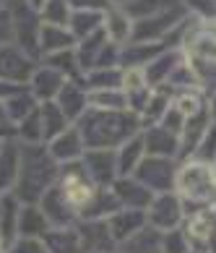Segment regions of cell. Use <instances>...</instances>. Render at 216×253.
<instances>
[{"instance_id": "cell-22", "label": "cell", "mask_w": 216, "mask_h": 253, "mask_svg": "<svg viewBox=\"0 0 216 253\" xmlns=\"http://www.w3.org/2000/svg\"><path fill=\"white\" fill-rule=\"evenodd\" d=\"M50 230L44 211L39 204H24L18 211V238H29V240H42V235Z\"/></svg>"}, {"instance_id": "cell-20", "label": "cell", "mask_w": 216, "mask_h": 253, "mask_svg": "<svg viewBox=\"0 0 216 253\" xmlns=\"http://www.w3.org/2000/svg\"><path fill=\"white\" fill-rule=\"evenodd\" d=\"M18 211H21V201L13 191L0 193V235H3L5 246L11 248L18 240Z\"/></svg>"}, {"instance_id": "cell-13", "label": "cell", "mask_w": 216, "mask_h": 253, "mask_svg": "<svg viewBox=\"0 0 216 253\" xmlns=\"http://www.w3.org/2000/svg\"><path fill=\"white\" fill-rule=\"evenodd\" d=\"M112 191H115L120 206H128V209H146V206L151 204V199H154V193L148 191L141 180H136L133 175L115 177Z\"/></svg>"}, {"instance_id": "cell-19", "label": "cell", "mask_w": 216, "mask_h": 253, "mask_svg": "<svg viewBox=\"0 0 216 253\" xmlns=\"http://www.w3.org/2000/svg\"><path fill=\"white\" fill-rule=\"evenodd\" d=\"M76 47V37L68 26L58 24H44L39 26V55H52L60 50H73Z\"/></svg>"}, {"instance_id": "cell-45", "label": "cell", "mask_w": 216, "mask_h": 253, "mask_svg": "<svg viewBox=\"0 0 216 253\" xmlns=\"http://www.w3.org/2000/svg\"><path fill=\"white\" fill-rule=\"evenodd\" d=\"M214 217H216V199H214Z\"/></svg>"}, {"instance_id": "cell-39", "label": "cell", "mask_w": 216, "mask_h": 253, "mask_svg": "<svg viewBox=\"0 0 216 253\" xmlns=\"http://www.w3.org/2000/svg\"><path fill=\"white\" fill-rule=\"evenodd\" d=\"M0 130H11L16 136V128L11 126V120H8V112H5V102L0 99Z\"/></svg>"}, {"instance_id": "cell-48", "label": "cell", "mask_w": 216, "mask_h": 253, "mask_svg": "<svg viewBox=\"0 0 216 253\" xmlns=\"http://www.w3.org/2000/svg\"><path fill=\"white\" fill-rule=\"evenodd\" d=\"M214 165H216V159H214Z\"/></svg>"}, {"instance_id": "cell-31", "label": "cell", "mask_w": 216, "mask_h": 253, "mask_svg": "<svg viewBox=\"0 0 216 253\" xmlns=\"http://www.w3.org/2000/svg\"><path fill=\"white\" fill-rule=\"evenodd\" d=\"M71 0H47V3L39 8V16L44 24H58V26H68L71 21Z\"/></svg>"}, {"instance_id": "cell-3", "label": "cell", "mask_w": 216, "mask_h": 253, "mask_svg": "<svg viewBox=\"0 0 216 253\" xmlns=\"http://www.w3.org/2000/svg\"><path fill=\"white\" fill-rule=\"evenodd\" d=\"M177 196L193 204H206L216 199V165L203 159H190L175 172Z\"/></svg>"}, {"instance_id": "cell-10", "label": "cell", "mask_w": 216, "mask_h": 253, "mask_svg": "<svg viewBox=\"0 0 216 253\" xmlns=\"http://www.w3.org/2000/svg\"><path fill=\"white\" fill-rule=\"evenodd\" d=\"M39 206H42L47 222H50V227H71L73 219L78 217V211L73 209L68 201H65V196L58 188V183H55L52 188L39 199Z\"/></svg>"}, {"instance_id": "cell-14", "label": "cell", "mask_w": 216, "mask_h": 253, "mask_svg": "<svg viewBox=\"0 0 216 253\" xmlns=\"http://www.w3.org/2000/svg\"><path fill=\"white\" fill-rule=\"evenodd\" d=\"M18 170H21V141L3 138V146H0V193L16 188Z\"/></svg>"}, {"instance_id": "cell-2", "label": "cell", "mask_w": 216, "mask_h": 253, "mask_svg": "<svg viewBox=\"0 0 216 253\" xmlns=\"http://www.w3.org/2000/svg\"><path fill=\"white\" fill-rule=\"evenodd\" d=\"M58 162L42 144H21V170L13 193L21 204H39V199L58 180Z\"/></svg>"}, {"instance_id": "cell-8", "label": "cell", "mask_w": 216, "mask_h": 253, "mask_svg": "<svg viewBox=\"0 0 216 253\" xmlns=\"http://www.w3.org/2000/svg\"><path fill=\"white\" fill-rule=\"evenodd\" d=\"M86 162V172L97 185H112L117 177V159L115 149H86L81 157Z\"/></svg>"}, {"instance_id": "cell-35", "label": "cell", "mask_w": 216, "mask_h": 253, "mask_svg": "<svg viewBox=\"0 0 216 253\" xmlns=\"http://www.w3.org/2000/svg\"><path fill=\"white\" fill-rule=\"evenodd\" d=\"M185 11H193L198 18H214L216 16V0H180Z\"/></svg>"}, {"instance_id": "cell-29", "label": "cell", "mask_w": 216, "mask_h": 253, "mask_svg": "<svg viewBox=\"0 0 216 253\" xmlns=\"http://www.w3.org/2000/svg\"><path fill=\"white\" fill-rule=\"evenodd\" d=\"M125 246L130 248L125 253H162V235H156V230L146 224L138 235L125 240Z\"/></svg>"}, {"instance_id": "cell-16", "label": "cell", "mask_w": 216, "mask_h": 253, "mask_svg": "<svg viewBox=\"0 0 216 253\" xmlns=\"http://www.w3.org/2000/svg\"><path fill=\"white\" fill-rule=\"evenodd\" d=\"M144 136V146H146V154L151 157H167L172 159L177 152H180V136L172 133V130H167L164 126H148Z\"/></svg>"}, {"instance_id": "cell-24", "label": "cell", "mask_w": 216, "mask_h": 253, "mask_svg": "<svg viewBox=\"0 0 216 253\" xmlns=\"http://www.w3.org/2000/svg\"><path fill=\"white\" fill-rule=\"evenodd\" d=\"M39 123H42V138L52 141L55 136H60L65 128H71V120L63 115L58 102H39Z\"/></svg>"}, {"instance_id": "cell-41", "label": "cell", "mask_w": 216, "mask_h": 253, "mask_svg": "<svg viewBox=\"0 0 216 253\" xmlns=\"http://www.w3.org/2000/svg\"><path fill=\"white\" fill-rule=\"evenodd\" d=\"M209 115H211V123L216 126V94L211 97V105H209Z\"/></svg>"}, {"instance_id": "cell-34", "label": "cell", "mask_w": 216, "mask_h": 253, "mask_svg": "<svg viewBox=\"0 0 216 253\" xmlns=\"http://www.w3.org/2000/svg\"><path fill=\"white\" fill-rule=\"evenodd\" d=\"M162 253H190V246H187L182 230L162 232Z\"/></svg>"}, {"instance_id": "cell-26", "label": "cell", "mask_w": 216, "mask_h": 253, "mask_svg": "<svg viewBox=\"0 0 216 253\" xmlns=\"http://www.w3.org/2000/svg\"><path fill=\"white\" fill-rule=\"evenodd\" d=\"M86 99H89V107H94V110H128V97H125L123 86L89 89Z\"/></svg>"}, {"instance_id": "cell-21", "label": "cell", "mask_w": 216, "mask_h": 253, "mask_svg": "<svg viewBox=\"0 0 216 253\" xmlns=\"http://www.w3.org/2000/svg\"><path fill=\"white\" fill-rule=\"evenodd\" d=\"M146 157V146H144V136L136 133L128 141H123L115 149V159H117V177H128L136 172V167L141 165V159Z\"/></svg>"}, {"instance_id": "cell-23", "label": "cell", "mask_w": 216, "mask_h": 253, "mask_svg": "<svg viewBox=\"0 0 216 253\" xmlns=\"http://www.w3.org/2000/svg\"><path fill=\"white\" fill-rule=\"evenodd\" d=\"M42 246L47 253H83L78 230L73 227H50L42 235Z\"/></svg>"}, {"instance_id": "cell-17", "label": "cell", "mask_w": 216, "mask_h": 253, "mask_svg": "<svg viewBox=\"0 0 216 253\" xmlns=\"http://www.w3.org/2000/svg\"><path fill=\"white\" fill-rule=\"evenodd\" d=\"M55 102H58V107L63 110V115L71 120H78L83 112H86L89 107V99H86V89H83V84L68 79L63 84V89L58 91V97H55Z\"/></svg>"}, {"instance_id": "cell-28", "label": "cell", "mask_w": 216, "mask_h": 253, "mask_svg": "<svg viewBox=\"0 0 216 253\" xmlns=\"http://www.w3.org/2000/svg\"><path fill=\"white\" fill-rule=\"evenodd\" d=\"M123 86V71L117 68H94L83 73V89H115Z\"/></svg>"}, {"instance_id": "cell-6", "label": "cell", "mask_w": 216, "mask_h": 253, "mask_svg": "<svg viewBox=\"0 0 216 253\" xmlns=\"http://www.w3.org/2000/svg\"><path fill=\"white\" fill-rule=\"evenodd\" d=\"M36 65H39L36 58H32V55L26 50H21L16 42L0 44V81L29 84Z\"/></svg>"}, {"instance_id": "cell-37", "label": "cell", "mask_w": 216, "mask_h": 253, "mask_svg": "<svg viewBox=\"0 0 216 253\" xmlns=\"http://www.w3.org/2000/svg\"><path fill=\"white\" fill-rule=\"evenodd\" d=\"M109 5H115L112 0H71L73 11H94V13H105Z\"/></svg>"}, {"instance_id": "cell-12", "label": "cell", "mask_w": 216, "mask_h": 253, "mask_svg": "<svg viewBox=\"0 0 216 253\" xmlns=\"http://www.w3.org/2000/svg\"><path fill=\"white\" fill-rule=\"evenodd\" d=\"M50 146V154L55 162L60 165H68V162H78V159L83 157V152H86V146H83V138L78 133V128H65L60 136H55L52 141H47Z\"/></svg>"}, {"instance_id": "cell-38", "label": "cell", "mask_w": 216, "mask_h": 253, "mask_svg": "<svg viewBox=\"0 0 216 253\" xmlns=\"http://www.w3.org/2000/svg\"><path fill=\"white\" fill-rule=\"evenodd\" d=\"M11 253H47L42 240H29V238H18L13 246H11Z\"/></svg>"}, {"instance_id": "cell-44", "label": "cell", "mask_w": 216, "mask_h": 253, "mask_svg": "<svg viewBox=\"0 0 216 253\" xmlns=\"http://www.w3.org/2000/svg\"><path fill=\"white\" fill-rule=\"evenodd\" d=\"M115 5H125V3H130V0H112Z\"/></svg>"}, {"instance_id": "cell-33", "label": "cell", "mask_w": 216, "mask_h": 253, "mask_svg": "<svg viewBox=\"0 0 216 253\" xmlns=\"http://www.w3.org/2000/svg\"><path fill=\"white\" fill-rule=\"evenodd\" d=\"M172 107L180 112L182 118H193L195 112H201L206 105H203V99L198 91H193V89H180L177 94L172 97Z\"/></svg>"}, {"instance_id": "cell-30", "label": "cell", "mask_w": 216, "mask_h": 253, "mask_svg": "<svg viewBox=\"0 0 216 253\" xmlns=\"http://www.w3.org/2000/svg\"><path fill=\"white\" fill-rule=\"evenodd\" d=\"M44 63L52 65L55 71H60L65 79L81 76V65H78V58H76V47H73V50H60V52H52V55H44Z\"/></svg>"}, {"instance_id": "cell-40", "label": "cell", "mask_w": 216, "mask_h": 253, "mask_svg": "<svg viewBox=\"0 0 216 253\" xmlns=\"http://www.w3.org/2000/svg\"><path fill=\"white\" fill-rule=\"evenodd\" d=\"M201 26H203V29L209 32V34L216 37V16H214V18H201Z\"/></svg>"}, {"instance_id": "cell-4", "label": "cell", "mask_w": 216, "mask_h": 253, "mask_svg": "<svg viewBox=\"0 0 216 253\" xmlns=\"http://www.w3.org/2000/svg\"><path fill=\"white\" fill-rule=\"evenodd\" d=\"M146 222L148 227H154L156 232H170L177 230L182 222V201L180 196L172 191L156 193L151 204L146 206Z\"/></svg>"}, {"instance_id": "cell-43", "label": "cell", "mask_w": 216, "mask_h": 253, "mask_svg": "<svg viewBox=\"0 0 216 253\" xmlns=\"http://www.w3.org/2000/svg\"><path fill=\"white\" fill-rule=\"evenodd\" d=\"M8 251V246H5V240H3V235H0V253H5Z\"/></svg>"}, {"instance_id": "cell-25", "label": "cell", "mask_w": 216, "mask_h": 253, "mask_svg": "<svg viewBox=\"0 0 216 253\" xmlns=\"http://www.w3.org/2000/svg\"><path fill=\"white\" fill-rule=\"evenodd\" d=\"M39 107V99L32 94L29 86H24L21 91H16L13 97L5 99V112H8V120H11V126L16 128L26 115H32V112Z\"/></svg>"}, {"instance_id": "cell-1", "label": "cell", "mask_w": 216, "mask_h": 253, "mask_svg": "<svg viewBox=\"0 0 216 253\" xmlns=\"http://www.w3.org/2000/svg\"><path fill=\"white\" fill-rule=\"evenodd\" d=\"M141 118L133 110H94L78 118V133L86 149H117L123 141L138 133Z\"/></svg>"}, {"instance_id": "cell-27", "label": "cell", "mask_w": 216, "mask_h": 253, "mask_svg": "<svg viewBox=\"0 0 216 253\" xmlns=\"http://www.w3.org/2000/svg\"><path fill=\"white\" fill-rule=\"evenodd\" d=\"M102 18H105V13L73 11L71 13V21H68V29L73 32V37H76V42H78V40H83V37H89V34L102 29Z\"/></svg>"}, {"instance_id": "cell-5", "label": "cell", "mask_w": 216, "mask_h": 253, "mask_svg": "<svg viewBox=\"0 0 216 253\" xmlns=\"http://www.w3.org/2000/svg\"><path fill=\"white\" fill-rule=\"evenodd\" d=\"M175 165H172V159H167V157H144L141 159V165L136 167V172L133 177L136 180H141L146 185L148 191H151L154 196L156 193H164V191H172L175 188Z\"/></svg>"}, {"instance_id": "cell-7", "label": "cell", "mask_w": 216, "mask_h": 253, "mask_svg": "<svg viewBox=\"0 0 216 253\" xmlns=\"http://www.w3.org/2000/svg\"><path fill=\"white\" fill-rule=\"evenodd\" d=\"M182 235L190 251L198 253H216V217L214 211H195L185 222Z\"/></svg>"}, {"instance_id": "cell-9", "label": "cell", "mask_w": 216, "mask_h": 253, "mask_svg": "<svg viewBox=\"0 0 216 253\" xmlns=\"http://www.w3.org/2000/svg\"><path fill=\"white\" fill-rule=\"evenodd\" d=\"M105 222H107V227L112 232V238H115V243L130 240L148 224L146 222V209H128V206H120V209L112 211Z\"/></svg>"}, {"instance_id": "cell-46", "label": "cell", "mask_w": 216, "mask_h": 253, "mask_svg": "<svg viewBox=\"0 0 216 253\" xmlns=\"http://www.w3.org/2000/svg\"><path fill=\"white\" fill-rule=\"evenodd\" d=\"M89 253H105V251H89Z\"/></svg>"}, {"instance_id": "cell-47", "label": "cell", "mask_w": 216, "mask_h": 253, "mask_svg": "<svg viewBox=\"0 0 216 253\" xmlns=\"http://www.w3.org/2000/svg\"><path fill=\"white\" fill-rule=\"evenodd\" d=\"M0 146H3V138H0Z\"/></svg>"}, {"instance_id": "cell-18", "label": "cell", "mask_w": 216, "mask_h": 253, "mask_svg": "<svg viewBox=\"0 0 216 253\" xmlns=\"http://www.w3.org/2000/svg\"><path fill=\"white\" fill-rule=\"evenodd\" d=\"M78 238H81V251L89 253V251H105V253H112L107 248L115 246V238L107 227L105 219H86L83 227L78 230Z\"/></svg>"}, {"instance_id": "cell-36", "label": "cell", "mask_w": 216, "mask_h": 253, "mask_svg": "<svg viewBox=\"0 0 216 253\" xmlns=\"http://www.w3.org/2000/svg\"><path fill=\"white\" fill-rule=\"evenodd\" d=\"M8 42H16V32H13V18L11 11L0 5V44H8Z\"/></svg>"}, {"instance_id": "cell-15", "label": "cell", "mask_w": 216, "mask_h": 253, "mask_svg": "<svg viewBox=\"0 0 216 253\" xmlns=\"http://www.w3.org/2000/svg\"><path fill=\"white\" fill-rule=\"evenodd\" d=\"M102 29H105L109 42L123 47L133 40V18L125 13L123 5H109L105 11V18H102Z\"/></svg>"}, {"instance_id": "cell-11", "label": "cell", "mask_w": 216, "mask_h": 253, "mask_svg": "<svg viewBox=\"0 0 216 253\" xmlns=\"http://www.w3.org/2000/svg\"><path fill=\"white\" fill-rule=\"evenodd\" d=\"M68 81L63 76L60 71H55L52 65H36L34 73H32V79H29V89H32V94L39 99V102H52L55 97H58V91L63 89V84Z\"/></svg>"}, {"instance_id": "cell-42", "label": "cell", "mask_w": 216, "mask_h": 253, "mask_svg": "<svg viewBox=\"0 0 216 253\" xmlns=\"http://www.w3.org/2000/svg\"><path fill=\"white\" fill-rule=\"evenodd\" d=\"M26 3H29L32 8H36V11H39V8H42V5L47 3V0H26Z\"/></svg>"}, {"instance_id": "cell-32", "label": "cell", "mask_w": 216, "mask_h": 253, "mask_svg": "<svg viewBox=\"0 0 216 253\" xmlns=\"http://www.w3.org/2000/svg\"><path fill=\"white\" fill-rule=\"evenodd\" d=\"M172 3H177V0H130L123 8L133 21H138V18H146V16H154L159 11H164V8H170Z\"/></svg>"}]
</instances>
